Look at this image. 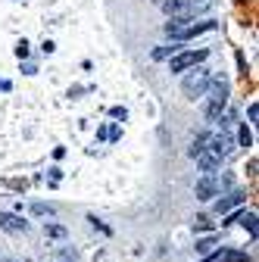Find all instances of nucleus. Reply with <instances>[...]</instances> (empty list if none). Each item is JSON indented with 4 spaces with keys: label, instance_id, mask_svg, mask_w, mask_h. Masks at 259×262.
<instances>
[{
    "label": "nucleus",
    "instance_id": "f257e3e1",
    "mask_svg": "<svg viewBox=\"0 0 259 262\" xmlns=\"http://www.w3.org/2000/svg\"><path fill=\"white\" fill-rule=\"evenodd\" d=\"M212 0H163V10L172 19H193L197 13H206Z\"/></svg>",
    "mask_w": 259,
    "mask_h": 262
},
{
    "label": "nucleus",
    "instance_id": "f03ea898",
    "mask_svg": "<svg viewBox=\"0 0 259 262\" xmlns=\"http://www.w3.org/2000/svg\"><path fill=\"white\" fill-rule=\"evenodd\" d=\"M212 91H209V103H206V122H219L222 119V113H225V103H228V81L225 78H212V84H209Z\"/></svg>",
    "mask_w": 259,
    "mask_h": 262
},
{
    "label": "nucleus",
    "instance_id": "7ed1b4c3",
    "mask_svg": "<svg viewBox=\"0 0 259 262\" xmlns=\"http://www.w3.org/2000/svg\"><path fill=\"white\" fill-rule=\"evenodd\" d=\"M209 84H212V72L203 69V66H197V69H193V72L181 81V91H184L187 100H197V97H203V94L209 91Z\"/></svg>",
    "mask_w": 259,
    "mask_h": 262
},
{
    "label": "nucleus",
    "instance_id": "20e7f679",
    "mask_svg": "<svg viewBox=\"0 0 259 262\" xmlns=\"http://www.w3.org/2000/svg\"><path fill=\"white\" fill-rule=\"evenodd\" d=\"M206 59V50H187V53H175L169 59V72H187V69H197V66Z\"/></svg>",
    "mask_w": 259,
    "mask_h": 262
},
{
    "label": "nucleus",
    "instance_id": "39448f33",
    "mask_svg": "<svg viewBox=\"0 0 259 262\" xmlns=\"http://www.w3.org/2000/svg\"><path fill=\"white\" fill-rule=\"evenodd\" d=\"M193 193H197V200H212V196L219 193V181L215 175H203L197 181V187H193Z\"/></svg>",
    "mask_w": 259,
    "mask_h": 262
},
{
    "label": "nucleus",
    "instance_id": "423d86ee",
    "mask_svg": "<svg viewBox=\"0 0 259 262\" xmlns=\"http://www.w3.org/2000/svg\"><path fill=\"white\" fill-rule=\"evenodd\" d=\"M215 28V22L212 19H203V22H187L184 28H181V35H178V41H190V38H197V35H203V31H212Z\"/></svg>",
    "mask_w": 259,
    "mask_h": 262
},
{
    "label": "nucleus",
    "instance_id": "0eeeda50",
    "mask_svg": "<svg viewBox=\"0 0 259 262\" xmlns=\"http://www.w3.org/2000/svg\"><path fill=\"white\" fill-rule=\"evenodd\" d=\"M0 228L4 231H10V234H19V231H25V222H22V215H16V212H0Z\"/></svg>",
    "mask_w": 259,
    "mask_h": 262
},
{
    "label": "nucleus",
    "instance_id": "6e6552de",
    "mask_svg": "<svg viewBox=\"0 0 259 262\" xmlns=\"http://www.w3.org/2000/svg\"><path fill=\"white\" fill-rule=\"evenodd\" d=\"M241 203H244V190H231V193H225L222 200L215 203V212H219V215H225L231 206H241Z\"/></svg>",
    "mask_w": 259,
    "mask_h": 262
},
{
    "label": "nucleus",
    "instance_id": "1a4fd4ad",
    "mask_svg": "<svg viewBox=\"0 0 259 262\" xmlns=\"http://www.w3.org/2000/svg\"><path fill=\"white\" fill-rule=\"evenodd\" d=\"M209 259H215V262H247V253H241V250H219V253H209Z\"/></svg>",
    "mask_w": 259,
    "mask_h": 262
},
{
    "label": "nucleus",
    "instance_id": "9d476101",
    "mask_svg": "<svg viewBox=\"0 0 259 262\" xmlns=\"http://www.w3.org/2000/svg\"><path fill=\"white\" fill-rule=\"evenodd\" d=\"M206 144H209V131H200V135H197V138H193V144H190V150H187V153H190V159H197V156H200V153L206 150Z\"/></svg>",
    "mask_w": 259,
    "mask_h": 262
},
{
    "label": "nucleus",
    "instance_id": "9b49d317",
    "mask_svg": "<svg viewBox=\"0 0 259 262\" xmlns=\"http://www.w3.org/2000/svg\"><path fill=\"white\" fill-rule=\"evenodd\" d=\"M238 222H244V228L256 237V212H241V219H238Z\"/></svg>",
    "mask_w": 259,
    "mask_h": 262
},
{
    "label": "nucleus",
    "instance_id": "f8f14e48",
    "mask_svg": "<svg viewBox=\"0 0 259 262\" xmlns=\"http://www.w3.org/2000/svg\"><path fill=\"white\" fill-rule=\"evenodd\" d=\"M175 53H178L175 44H172V47H156V50H153V59H172Z\"/></svg>",
    "mask_w": 259,
    "mask_h": 262
},
{
    "label": "nucleus",
    "instance_id": "ddd939ff",
    "mask_svg": "<svg viewBox=\"0 0 259 262\" xmlns=\"http://www.w3.org/2000/svg\"><path fill=\"white\" fill-rule=\"evenodd\" d=\"M238 141H241V147H250V144H253V135H250V128H247V125H241Z\"/></svg>",
    "mask_w": 259,
    "mask_h": 262
},
{
    "label": "nucleus",
    "instance_id": "4468645a",
    "mask_svg": "<svg viewBox=\"0 0 259 262\" xmlns=\"http://www.w3.org/2000/svg\"><path fill=\"white\" fill-rule=\"evenodd\" d=\"M215 244H212V237H206V241H200L197 244V253H203V256H209V250H212Z\"/></svg>",
    "mask_w": 259,
    "mask_h": 262
},
{
    "label": "nucleus",
    "instance_id": "2eb2a0df",
    "mask_svg": "<svg viewBox=\"0 0 259 262\" xmlns=\"http://www.w3.org/2000/svg\"><path fill=\"white\" fill-rule=\"evenodd\" d=\"M193 228H197V231H209V219H206V215H197Z\"/></svg>",
    "mask_w": 259,
    "mask_h": 262
},
{
    "label": "nucleus",
    "instance_id": "dca6fc26",
    "mask_svg": "<svg viewBox=\"0 0 259 262\" xmlns=\"http://www.w3.org/2000/svg\"><path fill=\"white\" fill-rule=\"evenodd\" d=\"M47 234H50V237H62V234H66V231H62L59 225H47Z\"/></svg>",
    "mask_w": 259,
    "mask_h": 262
},
{
    "label": "nucleus",
    "instance_id": "f3484780",
    "mask_svg": "<svg viewBox=\"0 0 259 262\" xmlns=\"http://www.w3.org/2000/svg\"><path fill=\"white\" fill-rule=\"evenodd\" d=\"M110 116H113V119H122V122H125V116H128V113H125V106H113V110H110Z\"/></svg>",
    "mask_w": 259,
    "mask_h": 262
},
{
    "label": "nucleus",
    "instance_id": "a211bd4d",
    "mask_svg": "<svg viewBox=\"0 0 259 262\" xmlns=\"http://www.w3.org/2000/svg\"><path fill=\"white\" fill-rule=\"evenodd\" d=\"M16 56H19V59H25V56H28V44H25V41L16 47Z\"/></svg>",
    "mask_w": 259,
    "mask_h": 262
},
{
    "label": "nucleus",
    "instance_id": "6ab92c4d",
    "mask_svg": "<svg viewBox=\"0 0 259 262\" xmlns=\"http://www.w3.org/2000/svg\"><path fill=\"white\" fill-rule=\"evenodd\" d=\"M31 212H38V215H44V212H50V206H44V203H35V206H31Z\"/></svg>",
    "mask_w": 259,
    "mask_h": 262
},
{
    "label": "nucleus",
    "instance_id": "aec40b11",
    "mask_svg": "<svg viewBox=\"0 0 259 262\" xmlns=\"http://www.w3.org/2000/svg\"><path fill=\"white\" fill-rule=\"evenodd\" d=\"M247 116H250V122H256V116H259V106H256V103H250V110H247Z\"/></svg>",
    "mask_w": 259,
    "mask_h": 262
},
{
    "label": "nucleus",
    "instance_id": "412c9836",
    "mask_svg": "<svg viewBox=\"0 0 259 262\" xmlns=\"http://www.w3.org/2000/svg\"><path fill=\"white\" fill-rule=\"evenodd\" d=\"M153 4H159V7H163V0H153Z\"/></svg>",
    "mask_w": 259,
    "mask_h": 262
},
{
    "label": "nucleus",
    "instance_id": "4be33fe9",
    "mask_svg": "<svg viewBox=\"0 0 259 262\" xmlns=\"http://www.w3.org/2000/svg\"><path fill=\"white\" fill-rule=\"evenodd\" d=\"M25 262H31V259H25Z\"/></svg>",
    "mask_w": 259,
    "mask_h": 262
}]
</instances>
